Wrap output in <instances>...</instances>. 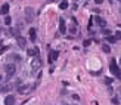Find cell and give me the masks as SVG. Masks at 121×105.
<instances>
[{"mask_svg": "<svg viewBox=\"0 0 121 105\" xmlns=\"http://www.w3.org/2000/svg\"><path fill=\"white\" fill-rule=\"evenodd\" d=\"M115 2V0H109V3H114Z\"/></svg>", "mask_w": 121, "mask_h": 105, "instance_id": "26", "label": "cell"}, {"mask_svg": "<svg viewBox=\"0 0 121 105\" xmlns=\"http://www.w3.org/2000/svg\"><path fill=\"white\" fill-rule=\"evenodd\" d=\"M15 96L13 95H8L6 98H4V105H15Z\"/></svg>", "mask_w": 121, "mask_h": 105, "instance_id": "9", "label": "cell"}, {"mask_svg": "<svg viewBox=\"0 0 121 105\" xmlns=\"http://www.w3.org/2000/svg\"><path fill=\"white\" fill-rule=\"evenodd\" d=\"M96 22H97V25H101V27H105L106 25V21L103 19V18H101V16H96Z\"/></svg>", "mask_w": 121, "mask_h": 105, "instance_id": "12", "label": "cell"}, {"mask_svg": "<svg viewBox=\"0 0 121 105\" xmlns=\"http://www.w3.org/2000/svg\"><path fill=\"white\" fill-rule=\"evenodd\" d=\"M28 34H30V40L31 42H36L37 40V31H36V28H30V31H28Z\"/></svg>", "mask_w": 121, "mask_h": 105, "instance_id": "10", "label": "cell"}, {"mask_svg": "<svg viewBox=\"0 0 121 105\" xmlns=\"http://www.w3.org/2000/svg\"><path fill=\"white\" fill-rule=\"evenodd\" d=\"M16 89H18V93L25 95V93H28L31 90V87H30V84H19V86H16Z\"/></svg>", "mask_w": 121, "mask_h": 105, "instance_id": "4", "label": "cell"}, {"mask_svg": "<svg viewBox=\"0 0 121 105\" xmlns=\"http://www.w3.org/2000/svg\"><path fill=\"white\" fill-rule=\"evenodd\" d=\"M111 81H112L111 79H105V83H106V84H111Z\"/></svg>", "mask_w": 121, "mask_h": 105, "instance_id": "23", "label": "cell"}, {"mask_svg": "<svg viewBox=\"0 0 121 105\" xmlns=\"http://www.w3.org/2000/svg\"><path fill=\"white\" fill-rule=\"evenodd\" d=\"M13 86H10V84H6V86H0V93H6L9 92L10 89H12Z\"/></svg>", "mask_w": 121, "mask_h": 105, "instance_id": "13", "label": "cell"}, {"mask_svg": "<svg viewBox=\"0 0 121 105\" xmlns=\"http://www.w3.org/2000/svg\"><path fill=\"white\" fill-rule=\"evenodd\" d=\"M115 2H121V0H115Z\"/></svg>", "mask_w": 121, "mask_h": 105, "instance_id": "28", "label": "cell"}, {"mask_svg": "<svg viewBox=\"0 0 121 105\" xmlns=\"http://www.w3.org/2000/svg\"><path fill=\"white\" fill-rule=\"evenodd\" d=\"M92 22H93V18H90V19H89V25H87V27H89V28H90V27H92V25H93V24H92Z\"/></svg>", "mask_w": 121, "mask_h": 105, "instance_id": "22", "label": "cell"}, {"mask_svg": "<svg viewBox=\"0 0 121 105\" xmlns=\"http://www.w3.org/2000/svg\"><path fill=\"white\" fill-rule=\"evenodd\" d=\"M102 2H103V0H95V3H96V4H101Z\"/></svg>", "mask_w": 121, "mask_h": 105, "instance_id": "25", "label": "cell"}, {"mask_svg": "<svg viewBox=\"0 0 121 105\" xmlns=\"http://www.w3.org/2000/svg\"><path fill=\"white\" fill-rule=\"evenodd\" d=\"M59 56V52L58 50H49V62H53V61H56Z\"/></svg>", "mask_w": 121, "mask_h": 105, "instance_id": "6", "label": "cell"}, {"mask_svg": "<svg viewBox=\"0 0 121 105\" xmlns=\"http://www.w3.org/2000/svg\"><path fill=\"white\" fill-rule=\"evenodd\" d=\"M0 80H2V74H0Z\"/></svg>", "mask_w": 121, "mask_h": 105, "instance_id": "27", "label": "cell"}, {"mask_svg": "<svg viewBox=\"0 0 121 105\" xmlns=\"http://www.w3.org/2000/svg\"><path fill=\"white\" fill-rule=\"evenodd\" d=\"M16 43H18V46H19V47H22V49H25V47H27V38H25V37H22V36L16 37Z\"/></svg>", "mask_w": 121, "mask_h": 105, "instance_id": "5", "label": "cell"}, {"mask_svg": "<svg viewBox=\"0 0 121 105\" xmlns=\"http://www.w3.org/2000/svg\"><path fill=\"white\" fill-rule=\"evenodd\" d=\"M115 40H121V31L115 33Z\"/></svg>", "mask_w": 121, "mask_h": 105, "instance_id": "21", "label": "cell"}, {"mask_svg": "<svg viewBox=\"0 0 121 105\" xmlns=\"http://www.w3.org/2000/svg\"><path fill=\"white\" fill-rule=\"evenodd\" d=\"M25 21L27 22H32L34 21V9L32 8H25Z\"/></svg>", "mask_w": 121, "mask_h": 105, "instance_id": "2", "label": "cell"}, {"mask_svg": "<svg viewBox=\"0 0 121 105\" xmlns=\"http://www.w3.org/2000/svg\"><path fill=\"white\" fill-rule=\"evenodd\" d=\"M120 92H121V87H120Z\"/></svg>", "mask_w": 121, "mask_h": 105, "instance_id": "30", "label": "cell"}, {"mask_svg": "<svg viewBox=\"0 0 121 105\" xmlns=\"http://www.w3.org/2000/svg\"><path fill=\"white\" fill-rule=\"evenodd\" d=\"M102 50L105 52V53H109V52H111V47H109V45L105 43V45H102Z\"/></svg>", "mask_w": 121, "mask_h": 105, "instance_id": "16", "label": "cell"}, {"mask_svg": "<svg viewBox=\"0 0 121 105\" xmlns=\"http://www.w3.org/2000/svg\"><path fill=\"white\" fill-rule=\"evenodd\" d=\"M31 65H32V68H34V70H37V68L41 65V62H40V59H38V58H36L34 61H32V64H31Z\"/></svg>", "mask_w": 121, "mask_h": 105, "instance_id": "15", "label": "cell"}, {"mask_svg": "<svg viewBox=\"0 0 121 105\" xmlns=\"http://www.w3.org/2000/svg\"><path fill=\"white\" fill-rule=\"evenodd\" d=\"M50 2H55V0H50Z\"/></svg>", "mask_w": 121, "mask_h": 105, "instance_id": "29", "label": "cell"}, {"mask_svg": "<svg viewBox=\"0 0 121 105\" xmlns=\"http://www.w3.org/2000/svg\"><path fill=\"white\" fill-rule=\"evenodd\" d=\"M90 45V40H84V46H89Z\"/></svg>", "mask_w": 121, "mask_h": 105, "instance_id": "24", "label": "cell"}, {"mask_svg": "<svg viewBox=\"0 0 121 105\" xmlns=\"http://www.w3.org/2000/svg\"><path fill=\"white\" fill-rule=\"evenodd\" d=\"M109 71H111V74H114L117 79H121V70L118 68L117 65V61H115L114 58L109 61Z\"/></svg>", "mask_w": 121, "mask_h": 105, "instance_id": "1", "label": "cell"}, {"mask_svg": "<svg viewBox=\"0 0 121 105\" xmlns=\"http://www.w3.org/2000/svg\"><path fill=\"white\" fill-rule=\"evenodd\" d=\"M0 13H2V15H4V16H6V15L9 13V4H8V3L2 4V8H0Z\"/></svg>", "mask_w": 121, "mask_h": 105, "instance_id": "11", "label": "cell"}, {"mask_svg": "<svg viewBox=\"0 0 121 105\" xmlns=\"http://www.w3.org/2000/svg\"><path fill=\"white\" fill-rule=\"evenodd\" d=\"M106 40H108V43H115V37L109 36V37H106Z\"/></svg>", "mask_w": 121, "mask_h": 105, "instance_id": "20", "label": "cell"}, {"mask_svg": "<svg viewBox=\"0 0 121 105\" xmlns=\"http://www.w3.org/2000/svg\"><path fill=\"white\" fill-rule=\"evenodd\" d=\"M15 71H16L15 64H6V65H4V73H6V77H12L15 74Z\"/></svg>", "mask_w": 121, "mask_h": 105, "instance_id": "3", "label": "cell"}, {"mask_svg": "<svg viewBox=\"0 0 121 105\" xmlns=\"http://www.w3.org/2000/svg\"><path fill=\"white\" fill-rule=\"evenodd\" d=\"M4 24H6V25H10V24H12V18H10L9 15L4 16Z\"/></svg>", "mask_w": 121, "mask_h": 105, "instance_id": "18", "label": "cell"}, {"mask_svg": "<svg viewBox=\"0 0 121 105\" xmlns=\"http://www.w3.org/2000/svg\"><path fill=\"white\" fill-rule=\"evenodd\" d=\"M10 34H12L13 37H19V30H18V28H16V30L12 28V30H10Z\"/></svg>", "mask_w": 121, "mask_h": 105, "instance_id": "17", "label": "cell"}, {"mask_svg": "<svg viewBox=\"0 0 121 105\" xmlns=\"http://www.w3.org/2000/svg\"><path fill=\"white\" fill-rule=\"evenodd\" d=\"M10 58H12L13 61H18V62H21V59H22V58L19 56V55H12V56H10Z\"/></svg>", "mask_w": 121, "mask_h": 105, "instance_id": "19", "label": "cell"}, {"mask_svg": "<svg viewBox=\"0 0 121 105\" xmlns=\"http://www.w3.org/2000/svg\"><path fill=\"white\" fill-rule=\"evenodd\" d=\"M59 33L60 34H65V33H67V25H65L64 18H59Z\"/></svg>", "mask_w": 121, "mask_h": 105, "instance_id": "7", "label": "cell"}, {"mask_svg": "<svg viewBox=\"0 0 121 105\" xmlns=\"http://www.w3.org/2000/svg\"><path fill=\"white\" fill-rule=\"evenodd\" d=\"M68 6H69V3L67 2V0H62V2L59 3V9H62V10H65V9H67Z\"/></svg>", "mask_w": 121, "mask_h": 105, "instance_id": "14", "label": "cell"}, {"mask_svg": "<svg viewBox=\"0 0 121 105\" xmlns=\"http://www.w3.org/2000/svg\"><path fill=\"white\" fill-rule=\"evenodd\" d=\"M27 55L31 58V56H38V47H30L27 49Z\"/></svg>", "mask_w": 121, "mask_h": 105, "instance_id": "8", "label": "cell"}]
</instances>
